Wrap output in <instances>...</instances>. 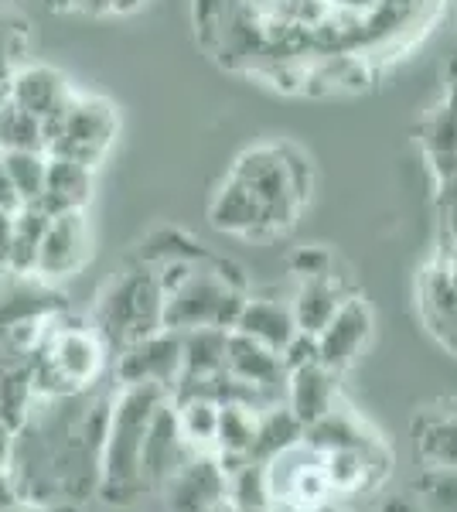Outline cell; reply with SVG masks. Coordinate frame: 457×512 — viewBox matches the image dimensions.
Masks as SVG:
<instances>
[{"label":"cell","mask_w":457,"mask_h":512,"mask_svg":"<svg viewBox=\"0 0 457 512\" xmlns=\"http://www.w3.org/2000/svg\"><path fill=\"white\" fill-rule=\"evenodd\" d=\"M420 311H423V321L430 325V332L447 345V338L454 332V321H457V287L447 280L440 263L427 267V274L420 280Z\"/></svg>","instance_id":"23"},{"label":"cell","mask_w":457,"mask_h":512,"mask_svg":"<svg viewBox=\"0 0 457 512\" xmlns=\"http://www.w3.org/2000/svg\"><path fill=\"white\" fill-rule=\"evenodd\" d=\"M11 243H14V212L0 209V274H7V263H11Z\"/></svg>","instance_id":"37"},{"label":"cell","mask_w":457,"mask_h":512,"mask_svg":"<svg viewBox=\"0 0 457 512\" xmlns=\"http://www.w3.org/2000/svg\"><path fill=\"white\" fill-rule=\"evenodd\" d=\"M226 373L239 379V383L253 386V390L273 396V400H277V393H284L287 383V369L280 352H273L239 332H229L226 338Z\"/></svg>","instance_id":"13"},{"label":"cell","mask_w":457,"mask_h":512,"mask_svg":"<svg viewBox=\"0 0 457 512\" xmlns=\"http://www.w3.org/2000/svg\"><path fill=\"white\" fill-rule=\"evenodd\" d=\"M304 437V424L297 420L294 414L287 410V403L284 407H270V410H263L260 414V427H256V441H253V448H249V461H270L273 454H280V451H287L290 444H297Z\"/></svg>","instance_id":"27"},{"label":"cell","mask_w":457,"mask_h":512,"mask_svg":"<svg viewBox=\"0 0 457 512\" xmlns=\"http://www.w3.org/2000/svg\"><path fill=\"white\" fill-rule=\"evenodd\" d=\"M4 168L11 175L14 188H18L24 205H35L41 192H45V171H48V154L45 151H7L0 154Z\"/></svg>","instance_id":"31"},{"label":"cell","mask_w":457,"mask_h":512,"mask_svg":"<svg viewBox=\"0 0 457 512\" xmlns=\"http://www.w3.org/2000/svg\"><path fill=\"white\" fill-rule=\"evenodd\" d=\"M52 11L62 14H86V18H99V14H110L106 0H45Z\"/></svg>","instance_id":"36"},{"label":"cell","mask_w":457,"mask_h":512,"mask_svg":"<svg viewBox=\"0 0 457 512\" xmlns=\"http://www.w3.org/2000/svg\"><path fill=\"white\" fill-rule=\"evenodd\" d=\"M188 444L181 437L178 427V410H174V396L154 410L151 424L144 434V451H140V478H144V489H161L168 485V478L185 465Z\"/></svg>","instance_id":"9"},{"label":"cell","mask_w":457,"mask_h":512,"mask_svg":"<svg viewBox=\"0 0 457 512\" xmlns=\"http://www.w3.org/2000/svg\"><path fill=\"white\" fill-rule=\"evenodd\" d=\"M181 335V379L178 383H195L209 379L226 369V328H191Z\"/></svg>","instance_id":"22"},{"label":"cell","mask_w":457,"mask_h":512,"mask_svg":"<svg viewBox=\"0 0 457 512\" xmlns=\"http://www.w3.org/2000/svg\"><path fill=\"white\" fill-rule=\"evenodd\" d=\"M226 499L236 512H263L270 509V492H267V465L260 461H246L239 472L226 478Z\"/></svg>","instance_id":"30"},{"label":"cell","mask_w":457,"mask_h":512,"mask_svg":"<svg viewBox=\"0 0 457 512\" xmlns=\"http://www.w3.org/2000/svg\"><path fill=\"white\" fill-rule=\"evenodd\" d=\"M386 512H420V509H413L410 502H393V509H386Z\"/></svg>","instance_id":"44"},{"label":"cell","mask_w":457,"mask_h":512,"mask_svg":"<svg viewBox=\"0 0 457 512\" xmlns=\"http://www.w3.org/2000/svg\"><path fill=\"white\" fill-rule=\"evenodd\" d=\"M31 400H38V396H35V390H31L28 359L0 369V420H4L14 434H18L21 424L28 420Z\"/></svg>","instance_id":"28"},{"label":"cell","mask_w":457,"mask_h":512,"mask_svg":"<svg viewBox=\"0 0 457 512\" xmlns=\"http://www.w3.org/2000/svg\"><path fill=\"white\" fill-rule=\"evenodd\" d=\"M246 304V280L236 263L205 260L164 294V328L191 332V328H226L232 332Z\"/></svg>","instance_id":"2"},{"label":"cell","mask_w":457,"mask_h":512,"mask_svg":"<svg viewBox=\"0 0 457 512\" xmlns=\"http://www.w3.org/2000/svg\"><path fill=\"white\" fill-rule=\"evenodd\" d=\"M386 448H342L324 454V472L335 492H359L379 482Z\"/></svg>","instance_id":"21"},{"label":"cell","mask_w":457,"mask_h":512,"mask_svg":"<svg viewBox=\"0 0 457 512\" xmlns=\"http://www.w3.org/2000/svg\"><path fill=\"white\" fill-rule=\"evenodd\" d=\"M38 352H45V359L52 362L55 373L62 376V383L72 393L93 386L106 369V342L99 338L96 328L65 325L62 321V328H55Z\"/></svg>","instance_id":"6"},{"label":"cell","mask_w":457,"mask_h":512,"mask_svg":"<svg viewBox=\"0 0 457 512\" xmlns=\"http://www.w3.org/2000/svg\"><path fill=\"white\" fill-rule=\"evenodd\" d=\"M24 55H28V28H24V21H14L7 14L0 21V82L4 86L24 65Z\"/></svg>","instance_id":"34"},{"label":"cell","mask_w":457,"mask_h":512,"mask_svg":"<svg viewBox=\"0 0 457 512\" xmlns=\"http://www.w3.org/2000/svg\"><path fill=\"white\" fill-rule=\"evenodd\" d=\"M116 379H120V386L157 383L174 393V386H178V379H181V335L161 328V332L120 349Z\"/></svg>","instance_id":"8"},{"label":"cell","mask_w":457,"mask_h":512,"mask_svg":"<svg viewBox=\"0 0 457 512\" xmlns=\"http://www.w3.org/2000/svg\"><path fill=\"white\" fill-rule=\"evenodd\" d=\"M7 151H45L48 154V140H45V123L31 113H24L21 106H14L7 99V106L0 110V154Z\"/></svg>","instance_id":"29"},{"label":"cell","mask_w":457,"mask_h":512,"mask_svg":"<svg viewBox=\"0 0 457 512\" xmlns=\"http://www.w3.org/2000/svg\"><path fill=\"white\" fill-rule=\"evenodd\" d=\"M93 171L89 164L76 158H62V154H48L45 171V192L38 198V209L45 216H62V212H86L89 198H93Z\"/></svg>","instance_id":"15"},{"label":"cell","mask_w":457,"mask_h":512,"mask_svg":"<svg viewBox=\"0 0 457 512\" xmlns=\"http://www.w3.org/2000/svg\"><path fill=\"white\" fill-rule=\"evenodd\" d=\"M140 256H144L147 267H164V263H171V260H195V263L212 260V256L202 250V243L188 239L181 229H161V233H154L147 239L144 250H140Z\"/></svg>","instance_id":"32"},{"label":"cell","mask_w":457,"mask_h":512,"mask_svg":"<svg viewBox=\"0 0 457 512\" xmlns=\"http://www.w3.org/2000/svg\"><path fill=\"white\" fill-rule=\"evenodd\" d=\"M21 195H18V188H14V181L11 175H7V168H4V158H0V209L4 212H18L21 209Z\"/></svg>","instance_id":"38"},{"label":"cell","mask_w":457,"mask_h":512,"mask_svg":"<svg viewBox=\"0 0 457 512\" xmlns=\"http://www.w3.org/2000/svg\"><path fill=\"white\" fill-rule=\"evenodd\" d=\"M304 444H311L314 451L328 454V451H342V448H382V441L359 417L352 414L342 403L328 410L321 420H314L311 427H304Z\"/></svg>","instance_id":"20"},{"label":"cell","mask_w":457,"mask_h":512,"mask_svg":"<svg viewBox=\"0 0 457 512\" xmlns=\"http://www.w3.org/2000/svg\"><path fill=\"white\" fill-rule=\"evenodd\" d=\"M232 178H239L256 195L263 209V236L280 233L294 222L304 195L294 185V175L287 168V158L280 147H249L232 164Z\"/></svg>","instance_id":"5"},{"label":"cell","mask_w":457,"mask_h":512,"mask_svg":"<svg viewBox=\"0 0 457 512\" xmlns=\"http://www.w3.org/2000/svg\"><path fill=\"white\" fill-rule=\"evenodd\" d=\"M174 396V393H171ZM178 427L191 454H215V427H219V403L209 396H174Z\"/></svg>","instance_id":"26"},{"label":"cell","mask_w":457,"mask_h":512,"mask_svg":"<svg viewBox=\"0 0 457 512\" xmlns=\"http://www.w3.org/2000/svg\"><path fill=\"white\" fill-rule=\"evenodd\" d=\"M116 130H120V117L110 99L76 93L62 110V117H55L45 127L48 154H62V158H76L89 168H99V161L113 147Z\"/></svg>","instance_id":"4"},{"label":"cell","mask_w":457,"mask_h":512,"mask_svg":"<svg viewBox=\"0 0 457 512\" xmlns=\"http://www.w3.org/2000/svg\"><path fill=\"white\" fill-rule=\"evenodd\" d=\"M4 106H7V86L0 82V110H4Z\"/></svg>","instance_id":"46"},{"label":"cell","mask_w":457,"mask_h":512,"mask_svg":"<svg viewBox=\"0 0 457 512\" xmlns=\"http://www.w3.org/2000/svg\"><path fill=\"white\" fill-rule=\"evenodd\" d=\"M171 396L157 383H127L110 396V424H106L103 451H99L96 492L110 506H127L144 492L140 478V451L154 410Z\"/></svg>","instance_id":"1"},{"label":"cell","mask_w":457,"mask_h":512,"mask_svg":"<svg viewBox=\"0 0 457 512\" xmlns=\"http://www.w3.org/2000/svg\"><path fill=\"white\" fill-rule=\"evenodd\" d=\"M440 267H444V274H447V280L457 287V246H454V253H447L444 260H440Z\"/></svg>","instance_id":"42"},{"label":"cell","mask_w":457,"mask_h":512,"mask_svg":"<svg viewBox=\"0 0 457 512\" xmlns=\"http://www.w3.org/2000/svg\"><path fill=\"white\" fill-rule=\"evenodd\" d=\"M284 393L290 414L301 420L304 427H311L314 420H321L338 403V373L318 359L304 362V366L287 373Z\"/></svg>","instance_id":"14"},{"label":"cell","mask_w":457,"mask_h":512,"mask_svg":"<svg viewBox=\"0 0 457 512\" xmlns=\"http://www.w3.org/2000/svg\"><path fill=\"white\" fill-rule=\"evenodd\" d=\"M290 270H294L301 280L335 274V270H331V253L321 250V246H304V250H297L294 256H290Z\"/></svg>","instance_id":"35"},{"label":"cell","mask_w":457,"mask_h":512,"mask_svg":"<svg viewBox=\"0 0 457 512\" xmlns=\"http://www.w3.org/2000/svg\"><path fill=\"white\" fill-rule=\"evenodd\" d=\"M345 297H352V291L342 284L338 274H324V277H304L297 284L294 297H290V311H294L297 332L304 335H318L335 311L342 308Z\"/></svg>","instance_id":"18"},{"label":"cell","mask_w":457,"mask_h":512,"mask_svg":"<svg viewBox=\"0 0 457 512\" xmlns=\"http://www.w3.org/2000/svg\"><path fill=\"white\" fill-rule=\"evenodd\" d=\"M0 512H48V509H41V506H31V502H14V506H7V509H0Z\"/></svg>","instance_id":"43"},{"label":"cell","mask_w":457,"mask_h":512,"mask_svg":"<svg viewBox=\"0 0 457 512\" xmlns=\"http://www.w3.org/2000/svg\"><path fill=\"white\" fill-rule=\"evenodd\" d=\"M24 495L18 489V478H14L11 465H0V509L14 506V502H21Z\"/></svg>","instance_id":"39"},{"label":"cell","mask_w":457,"mask_h":512,"mask_svg":"<svg viewBox=\"0 0 457 512\" xmlns=\"http://www.w3.org/2000/svg\"><path fill=\"white\" fill-rule=\"evenodd\" d=\"M413 489L420 495V512H457V468H423Z\"/></svg>","instance_id":"33"},{"label":"cell","mask_w":457,"mask_h":512,"mask_svg":"<svg viewBox=\"0 0 457 512\" xmlns=\"http://www.w3.org/2000/svg\"><path fill=\"white\" fill-rule=\"evenodd\" d=\"M263 410L249 403H219V427H215V454L219 458H243L249 461V448L256 441Z\"/></svg>","instance_id":"24"},{"label":"cell","mask_w":457,"mask_h":512,"mask_svg":"<svg viewBox=\"0 0 457 512\" xmlns=\"http://www.w3.org/2000/svg\"><path fill=\"white\" fill-rule=\"evenodd\" d=\"M48 219L38 205H21L14 212V243H11V263H7V274L11 277H35L38 267V250H41V239H45Z\"/></svg>","instance_id":"25"},{"label":"cell","mask_w":457,"mask_h":512,"mask_svg":"<svg viewBox=\"0 0 457 512\" xmlns=\"http://www.w3.org/2000/svg\"><path fill=\"white\" fill-rule=\"evenodd\" d=\"M413 444L423 468H457V400H440L413 420Z\"/></svg>","instance_id":"16"},{"label":"cell","mask_w":457,"mask_h":512,"mask_svg":"<svg viewBox=\"0 0 457 512\" xmlns=\"http://www.w3.org/2000/svg\"><path fill=\"white\" fill-rule=\"evenodd\" d=\"M7 18V11H4V7H0V21H4Z\"/></svg>","instance_id":"47"},{"label":"cell","mask_w":457,"mask_h":512,"mask_svg":"<svg viewBox=\"0 0 457 512\" xmlns=\"http://www.w3.org/2000/svg\"><path fill=\"white\" fill-rule=\"evenodd\" d=\"M93 253V236H89L86 212H62L48 219L45 239L38 250L35 280H65L76 277L86 267Z\"/></svg>","instance_id":"7"},{"label":"cell","mask_w":457,"mask_h":512,"mask_svg":"<svg viewBox=\"0 0 457 512\" xmlns=\"http://www.w3.org/2000/svg\"><path fill=\"white\" fill-rule=\"evenodd\" d=\"M96 332L106 342V349H127L140 338L154 335L164 328V291L157 284V274L151 267L127 270L116 277L106 294L99 297L96 308Z\"/></svg>","instance_id":"3"},{"label":"cell","mask_w":457,"mask_h":512,"mask_svg":"<svg viewBox=\"0 0 457 512\" xmlns=\"http://www.w3.org/2000/svg\"><path fill=\"white\" fill-rule=\"evenodd\" d=\"M106 7H110V14H134L144 7V0H106Z\"/></svg>","instance_id":"41"},{"label":"cell","mask_w":457,"mask_h":512,"mask_svg":"<svg viewBox=\"0 0 457 512\" xmlns=\"http://www.w3.org/2000/svg\"><path fill=\"white\" fill-rule=\"evenodd\" d=\"M72 96L76 93H72L69 79H65L55 65L24 62L11 76V82H7V99H11L14 106H21L24 113L38 117L45 127L55 117H62V110L69 106Z\"/></svg>","instance_id":"11"},{"label":"cell","mask_w":457,"mask_h":512,"mask_svg":"<svg viewBox=\"0 0 457 512\" xmlns=\"http://www.w3.org/2000/svg\"><path fill=\"white\" fill-rule=\"evenodd\" d=\"M222 499H226V475L215 454H191L168 478L171 512H212Z\"/></svg>","instance_id":"12"},{"label":"cell","mask_w":457,"mask_h":512,"mask_svg":"<svg viewBox=\"0 0 457 512\" xmlns=\"http://www.w3.org/2000/svg\"><path fill=\"white\" fill-rule=\"evenodd\" d=\"M11 448H14V431L0 420V465H11Z\"/></svg>","instance_id":"40"},{"label":"cell","mask_w":457,"mask_h":512,"mask_svg":"<svg viewBox=\"0 0 457 512\" xmlns=\"http://www.w3.org/2000/svg\"><path fill=\"white\" fill-rule=\"evenodd\" d=\"M447 349H451V352L457 355V321H454V332H451V338H447Z\"/></svg>","instance_id":"45"},{"label":"cell","mask_w":457,"mask_h":512,"mask_svg":"<svg viewBox=\"0 0 457 512\" xmlns=\"http://www.w3.org/2000/svg\"><path fill=\"white\" fill-rule=\"evenodd\" d=\"M369 338H372V308L359 294L345 297L342 308L335 311V318L314 335V342H318V362L335 369V373H342V369H348L359 359Z\"/></svg>","instance_id":"10"},{"label":"cell","mask_w":457,"mask_h":512,"mask_svg":"<svg viewBox=\"0 0 457 512\" xmlns=\"http://www.w3.org/2000/svg\"><path fill=\"white\" fill-rule=\"evenodd\" d=\"M232 332L253 338V342L267 345L273 352H284L290 345V338L297 335V321L294 311H290V301H280V297H249L239 311V321Z\"/></svg>","instance_id":"17"},{"label":"cell","mask_w":457,"mask_h":512,"mask_svg":"<svg viewBox=\"0 0 457 512\" xmlns=\"http://www.w3.org/2000/svg\"><path fill=\"white\" fill-rule=\"evenodd\" d=\"M209 219L215 229L236 236H263V209L256 195L239 178H226V185L215 192L209 205Z\"/></svg>","instance_id":"19"}]
</instances>
